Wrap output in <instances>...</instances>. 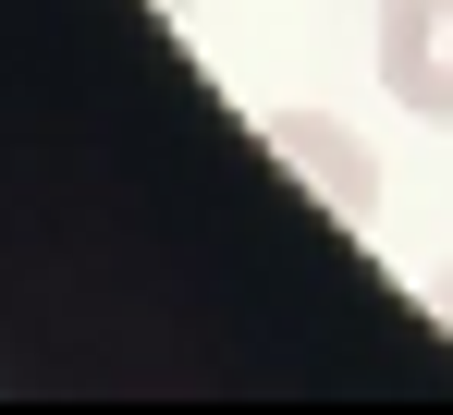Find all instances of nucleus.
<instances>
[{
	"mask_svg": "<svg viewBox=\"0 0 453 415\" xmlns=\"http://www.w3.org/2000/svg\"><path fill=\"white\" fill-rule=\"evenodd\" d=\"M270 159H282L343 232H380V159L356 147V123H331V110H282V123H270Z\"/></svg>",
	"mask_w": 453,
	"mask_h": 415,
	"instance_id": "nucleus-1",
	"label": "nucleus"
},
{
	"mask_svg": "<svg viewBox=\"0 0 453 415\" xmlns=\"http://www.w3.org/2000/svg\"><path fill=\"white\" fill-rule=\"evenodd\" d=\"M380 86L392 110L453 123V0H380Z\"/></svg>",
	"mask_w": 453,
	"mask_h": 415,
	"instance_id": "nucleus-2",
	"label": "nucleus"
},
{
	"mask_svg": "<svg viewBox=\"0 0 453 415\" xmlns=\"http://www.w3.org/2000/svg\"><path fill=\"white\" fill-rule=\"evenodd\" d=\"M417 306H429V330H453V269H429V281H417Z\"/></svg>",
	"mask_w": 453,
	"mask_h": 415,
	"instance_id": "nucleus-3",
	"label": "nucleus"
}]
</instances>
